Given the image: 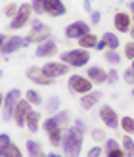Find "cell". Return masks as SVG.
I'll return each instance as SVG.
<instances>
[{
    "label": "cell",
    "instance_id": "obj_25",
    "mask_svg": "<svg viewBox=\"0 0 134 157\" xmlns=\"http://www.w3.org/2000/svg\"><path fill=\"white\" fill-rule=\"evenodd\" d=\"M27 151L31 157H40L42 151H40V144L35 142V140H27Z\"/></svg>",
    "mask_w": 134,
    "mask_h": 157
},
{
    "label": "cell",
    "instance_id": "obj_36",
    "mask_svg": "<svg viewBox=\"0 0 134 157\" xmlns=\"http://www.w3.org/2000/svg\"><path fill=\"white\" fill-rule=\"evenodd\" d=\"M105 157H124V151H123V147H117V150L105 151Z\"/></svg>",
    "mask_w": 134,
    "mask_h": 157
},
{
    "label": "cell",
    "instance_id": "obj_21",
    "mask_svg": "<svg viewBox=\"0 0 134 157\" xmlns=\"http://www.w3.org/2000/svg\"><path fill=\"white\" fill-rule=\"evenodd\" d=\"M38 123H40V113L31 109V113L27 115V121H25V127L29 128V132H36L38 130Z\"/></svg>",
    "mask_w": 134,
    "mask_h": 157
},
{
    "label": "cell",
    "instance_id": "obj_33",
    "mask_svg": "<svg viewBox=\"0 0 134 157\" xmlns=\"http://www.w3.org/2000/svg\"><path fill=\"white\" fill-rule=\"evenodd\" d=\"M124 58H127V59H134V40L132 42H128L127 46H124Z\"/></svg>",
    "mask_w": 134,
    "mask_h": 157
},
{
    "label": "cell",
    "instance_id": "obj_7",
    "mask_svg": "<svg viewBox=\"0 0 134 157\" xmlns=\"http://www.w3.org/2000/svg\"><path fill=\"white\" fill-rule=\"evenodd\" d=\"M31 13H33V4L23 2V4L19 6V13L15 15V17L12 19V23H10V29H23V27L29 23Z\"/></svg>",
    "mask_w": 134,
    "mask_h": 157
},
{
    "label": "cell",
    "instance_id": "obj_38",
    "mask_svg": "<svg viewBox=\"0 0 134 157\" xmlns=\"http://www.w3.org/2000/svg\"><path fill=\"white\" fill-rule=\"evenodd\" d=\"M100 155H101V147L100 146H92L90 151L86 153V157H100Z\"/></svg>",
    "mask_w": 134,
    "mask_h": 157
},
{
    "label": "cell",
    "instance_id": "obj_42",
    "mask_svg": "<svg viewBox=\"0 0 134 157\" xmlns=\"http://www.w3.org/2000/svg\"><path fill=\"white\" fill-rule=\"evenodd\" d=\"M6 40H8V36H6V35H0V50L4 48V44H6Z\"/></svg>",
    "mask_w": 134,
    "mask_h": 157
},
{
    "label": "cell",
    "instance_id": "obj_44",
    "mask_svg": "<svg viewBox=\"0 0 134 157\" xmlns=\"http://www.w3.org/2000/svg\"><path fill=\"white\" fill-rule=\"evenodd\" d=\"M96 48H98V50H105V44H104V42L100 40V42H98V46H96Z\"/></svg>",
    "mask_w": 134,
    "mask_h": 157
},
{
    "label": "cell",
    "instance_id": "obj_15",
    "mask_svg": "<svg viewBox=\"0 0 134 157\" xmlns=\"http://www.w3.org/2000/svg\"><path fill=\"white\" fill-rule=\"evenodd\" d=\"M86 77L92 81V84H104V82H107V71L101 69L100 65H92L88 71H86Z\"/></svg>",
    "mask_w": 134,
    "mask_h": 157
},
{
    "label": "cell",
    "instance_id": "obj_48",
    "mask_svg": "<svg viewBox=\"0 0 134 157\" xmlns=\"http://www.w3.org/2000/svg\"><path fill=\"white\" fill-rule=\"evenodd\" d=\"M48 157H59V155H56V153H48Z\"/></svg>",
    "mask_w": 134,
    "mask_h": 157
},
{
    "label": "cell",
    "instance_id": "obj_27",
    "mask_svg": "<svg viewBox=\"0 0 134 157\" xmlns=\"http://www.w3.org/2000/svg\"><path fill=\"white\" fill-rule=\"evenodd\" d=\"M10 144H12L10 136H8V134H0V157H4V155H6V151H8V147H10Z\"/></svg>",
    "mask_w": 134,
    "mask_h": 157
},
{
    "label": "cell",
    "instance_id": "obj_53",
    "mask_svg": "<svg viewBox=\"0 0 134 157\" xmlns=\"http://www.w3.org/2000/svg\"><path fill=\"white\" fill-rule=\"evenodd\" d=\"M0 78H2V71H0Z\"/></svg>",
    "mask_w": 134,
    "mask_h": 157
},
{
    "label": "cell",
    "instance_id": "obj_40",
    "mask_svg": "<svg viewBox=\"0 0 134 157\" xmlns=\"http://www.w3.org/2000/svg\"><path fill=\"white\" fill-rule=\"evenodd\" d=\"M100 19H101L100 12H92V15H90V21L94 23V25H98V23H100Z\"/></svg>",
    "mask_w": 134,
    "mask_h": 157
},
{
    "label": "cell",
    "instance_id": "obj_29",
    "mask_svg": "<svg viewBox=\"0 0 134 157\" xmlns=\"http://www.w3.org/2000/svg\"><path fill=\"white\" fill-rule=\"evenodd\" d=\"M123 81L127 84H130V86H134V69L132 67H128V69L123 71Z\"/></svg>",
    "mask_w": 134,
    "mask_h": 157
},
{
    "label": "cell",
    "instance_id": "obj_45",
    "mask_svg": "<svg viewBox=\"0 0 134 157\" xmlns=\"http://www.w3.org/2000/svg\"><path fill=\"white\" fill-rule=\"evenodd\" d=\"M4 98L6 96H2V92H0V109H2V105H4Z\"/></svg>",
    "mask_w": 134,
    "mask_h": 157
},
{
    "label": "cell",
    "instance_id": "obj_50",
    "mask_svg": "<svg viewBox=\"0 0 134 157\" xmlns=\"http://www.w3.org/2000/svg\"><path fill=\"white\" fill-rule=\"evenodd\" d=\"M40 157H48V155H44V153H42V155H40Z\"/></svg>",
    "mask_w": 134,
    "mask_h": 157
},
{
    "label": "cell",
    "instance_id": "obj_2",
    "mask_svg": "<svg viewBox=\"0 0 134 157\" xmlns=\"http://www.w3.org/2000/svg\"><path fill=\"white\" fill-rule=\"evenodd\" d=\"M61 61L67 65H73V67H82L90 61V54L88 50L84 48H75V50H67L61 54Z\"/></svg>",
    "mask_w": 134,
    "mask_h": 157
},
{
    "label": "cell",
    "instance_id": "obj_37",
    "mask_svg": "<svg viewBox=\"0 0 134 157\" xmlns=\"http://www.w3.org/2000/svg\"><path fill=\"white\" fill-rule=\"evenodd\" d=\"M67 117H69V113H67V111H59L56 117H54V119H56L59 124H65V123H67Z\"/></svg>",
    "mask_w": 134,
    "mask_h": 157
},
{
    "label": "cell",
    "instance_id": "obj_26",
    "mask_svg": "<svg viewBox=\"0 0 134 157\" xmlns=\"http://www.w3.org/2000/svg\"><path fill=\"white\" fill-rule=\"evenodd\" d=\"M104 58H105L107 63H111V65L121 63V56L117 54V50H105V52H104Z\"/></svg>",
    "mask_w": 134,
    "mask_h": 157
},
{
    "label": "cell",
    "instance_id": "obj_11",
    "mask_svg": "<svg viewBox=\"0 0 134 157\" xmlns=\"http://www.w3.org/2000/svg\"><path fill=\"white\" fill-rule=\"evenodd\" d=\"M42 71L50 78H58V77H63L69 71V65L63 63V61H48V63L42 67Z\"/></svg>",
    "mask_w": 134,
    "mask_h": 157
},
{
    "label": "cell",
    "instance_id": "obj_23",
    "mask_svg": "<svg viewBox=\"0 0 134 157\" xmlns=\"http://www.w3.org/2000/svg\"><path fill=\"white\" fill-rule=\"evenodd\" d=\"M119 124H121L123 132H127V134H130V136L134 134V117H121Z\"/></svg>",
    "mask_w": 134,
    "mask_h": 157
},
{
    "label": "cell",
    "instance_id": "obj_24",
    "mask_svg": "<svg viewBox=\"0 0 134 157\" xmlns=\"http://www.w3.org/2000/svg\"><path fill=\"white\" fill-rule=\"evenodd\" d=\"M25 100L29 101L31 105H40V104H42V96H40L36 90H27V92H25Z\"/></svg>",
    "mask_w": 134,
    "mask_h": 157
},
{
    "label": "cell",
    "instance_id": "obj_31",
    "mask_svg": "<svg viewBox=\"0 0 134 157\" xmlns=\"http://www.w3.org/2000/svg\"><path fill=\"white\" fill-rule=\"evenodd\" d=\"M92 140H94V142H105V132L104 130H101V128H94L92 130Z\"/></svg>",
    "mask_w": 134,
    "mask_h": 157
},
{
    "label": "cell",
    "instance_id": "obj_17",
    "mask_svg": "<svg viewBox=\"0 0 134 157\" xmlns=\"http://www.w3.org/2000/svg\"><path fill=\"white\" fill-rule=\"evenodd\" d=\"M100 100H101V92H98V90H92V92L84 94V96L81 98V107L84 109V111H88V109H92V107L96 105Z\"/></svg>",
    "mask_w": 134,
    "mask_h": 157
},
{
    "label": "cell",
    "instance_id": "obj_35",
    "mask_svg": "<svg viewBox=\"0 0 134 157\" xmlns=\"http://www.w3.org/2000/svg\"><path fill=\"white\" fill-rule=\"evenodd\" d=\"M117 147H121V146H119V142H117V140H113V138H109V140H105V151H111V150H117Z\"/></svg>",
    "mask_w": 134,
    "mask_h": 157
},
{
    "label": "cell",
    "instance_id": "obj_6",
    "mask_svg": "<svg viewBox=\"0 0 134 157\" xmlns=\"http://www.w3.org/2000/svg\"><path fill=\"white\" fill-rule=\"evenodd\" d=\"M19 96H21L19 88H13V90H10V92L6 94V98H4V105H2L4 121L13 119V111H15V105H17V101H19Z\"/></svg>",
    "mask_w": 134,
    "mask_h": 157
},
{
    "label": "cell",
    "instance_id": "obj_18",
    "mask_svg": "<svg viewBox=\"0 0 134 157\" xmlns=\"http://www.w3.org/2000/svg\"><path fill=\"white\" fill-rule=\"evenodd\" d=\"M21 46H25V38H21V36H8V40L4 44V48L0 50V54H13L15 50H19Z\"/></svg>",
    "mask_w": 134,
    "mask_h": 157
},
{
    "label": "cell",
    "instance_id": "obj_49",
    "mask_svg": "<svg viewBox=\"0 0 134 157\" xmlns=\"http://www.w3.org/2000/svg\"><path fill=\"white\" fill-rule=\"evenodd\" d=\"M130 67H132V69H134V59H132V65H130Z\"/></svg>",
    "mask_w": 134,
    "mask_h": 157
},
{
    "label": "cell",
    "instance_id": "obj_19",
    "mask_svg": "<svg viewBox=\"0 0 134 157\" xmlns=\"http://www.w3.org/2000/svg\"><path fill=\"white\" fill-rule=\"evenodd\" d=\"M98 42H100V38H98L96 35L88 33V35H84V36H81V38H78V48L90 50V48H96V46H98Z\"/></svg>",
    "mask_w": 134,
    "mask_h": 157
},
{
    "label": "cell",
    "instance_id": "obj_20",
    "mask_svg": "<svg viewBox=\"0 0 134 157\" xmlns=\"http://www.w3.org/2000/svg\"><path fill=\"white\" fill-rule=\"evenodd\" d=\"M100 40L105 44V50H117L119 48V36L115 33H104Z\"/></svg>",
    "mask_w": 134,
    "mask_h": 157
},
{
    "label": "cell",
    "instance_id": "obj_1",
    "mask_svg": "<svg viewBox=\"0 0 134 157\" xmlns=\"http://www.w3.org/2000/svg\"><path fill=\"white\" fill-rule=\"evenodd\" d=\"M82 140H84L82 130L73 124L63 136V155L65 157H78L81 150H82Z\"/></svg>",
    "mask_w": 134,
    "mask_h": 157
},
{
    "label": "cell",
    "instance_id": "obj_41",
    "mask_svg": "<svg viewBox=\"0 0 134 157\" xmlns=\"http://www.w3.org/2000/svg\"><path fill=\"white\" fill-rule=\"evenodd\" d=\"M84 10L86 12H92V0H84Z\"/></svg>",
    "mask_w": 134,
    "mask_h": 157
},
{
    "label": "cell",
    "instance_id": "obj_51",
    "mask_svg": "<svg viewBox=\"0 0 134 157\" xmlns=\"http://www.w3.org/2000/svg\"><path fill=\"white\" fill-rule=\"evenodd\" d=\"M132 23H134V13H132Z\"/></svg>",
    "mask_w": 134,
    "mask_h": 157
},
{
    "label": "cell",
    "instance_id": "obj_43",
    "mask_svg": "<svg viewBox=\"0 0 134 157\" xmlns=\"http://www.w3.org/2000/svg\"><path fill=\"white\" fill-rule=\"evenodd\" d=\"M75 127H77V128H81V130H84V123L77 119V121H75Z\"/></svg>",
    "mask_w": 134,
    "mask_h": 157
},
{
    "label": "cell",
    "instance_id": "obj_5",
    "mask_svg": "<svg viewBox=\"0 0 134 157\" xmlns=\"http://www.w3.org/2000/svg\"><path fill=\"white\" fill-rule=\"evenodd\" d=\"M69 88H71V92H75V94H81V96H84V94L92 92L94 84H92V81H90L88 77L71 75V77H69Z\"/></svg>",
    "mask_w": 134,
    "mask_h": 157
},
{
    "label": "cell",
    "instance_id": "obj_34",
    "mask_svg": "<svg viewBox=\"0 0 134 157\" xmlns=\"http://www.w3.org/2000/svg\"><path fill=\"white\" fill-rule=\"evenodd\" d=\"M117 81H119V73H117L115 69H109L107 71V82L109 84H117Z\"/></svg>",
    "mask_w": 134,
    "mask_h": 157
},
{
    "label": "cell",
    "instance_id": "obj_13",
    "mask_svg": "<svg viewBox=\"0 0 134 157\" xmlns=\"http://www.w3.org/2000/svg\"><path fill=\"white\" fill-rule=\"evenodd\" d=\"M42 8H44V13L52 15V17H59V15H65V4L61 0H42Z\"/></svg>",
    "mask_w": 134,
    "mask_h": 157
},
{
    "label": "cell",
    "instance_id": "obj_4",
    "mask_svg": "<svg viewBox=\"0 0 134 157\" xmlns=\"http://www.w3.org/2000/svg\"><path fill=\"white\" fill-rule=\"evenodd\" d=\"M52 33V29L48 25H42L38 19L33 21V29H31V33L29 36L25 38V44H31V42H44V40H48V36Z\"/></svg>",
    "mask_w": 134,
    "mask_h": 157
},
{
    "label": "cell",
    "instance_id": "obj_39",
    "mask_svg": "<svg viewBox=\"0 0 134 157\" xmlns=\"http://www.w3.org/2000/svg\"><path fill=\"white\" fill-rule=\"evenodd\" d=\"M33 12H36V13H44L42 0H33Z\"/></svg>",
    "mask_w": 134,
    "mask_h": 157
},
{
    "label": "cell",
    "instance_id": "obj_12",
    "mask_svg": "<svg viewBox=\"0 0 134 157\" xmlns=\"http://www.w3.org/2000/svg\"><path fill=\"white\" fill-rule=\"evenodd\" d=\"M31 113V104L27 100H19L17 105H15V111H13V121L17 127H25V121H27V115Z\"/></svg>",
    "mask_w": 134,
    "mask_h": 157
},
{
    "label": "cell",
    "instance_id": "obj_9",
    "mask_svg": "<svg viewBox=\"0 0 134 157\" xmlns=\"http://www.w3.org/2000/svg\"><path fill=\"white\" fill-rule=\"evenodd\" d=\"M100 119L109 128H117V127H119V121H121L119 115H117V111L111 105H101L100 107Z\"/></svg>",
    "mask_w": 134,
    "mask_h": 157
},
{
    "label": "cell",
    "instance_id": "obj_22",
    "mask_svg": "<svg viewBox=\"0 0 134 157\" xmlns=\"http://www.w3.org/2000/svg\"><path fill=\"white\" fill-rule=\"evenodd\" d=\"M121 147H123V151H124V157H134V140H132L130 134H124L123 136Z\"/></svg>",
    "mask_w": 134,
    "mask_h": 157
},
{
    "label": "cell",
    "instance_id": "obj_32",
    "mask_svg": "<svg viewBox=\"0 0 134 157\" xmlns=\"http://www.w3.org/2000/svg\"><path fill=\"white\" fill-rule=\"evenodd\" d=\"M58 107H59V98H58V96H52V98L48 100V105H46V109L52 113V111H56Z\"/></svg>",
    "mask_w": 134,
    "mask_h": 157
},
{
    "label": "cell",
    "instance_id": "obj_52",
    "mask_svg": "<svg viewBox=\"0 0 134 157\" xmlns=\"http://www.w3.org/2000/svg\"><path fill=\"white\" fill-rule=\"evenodd\" d=\"M132 98H134V88H132Z\"/></svg>",
    "mask_w": 134,
    "mask_h": 157
},
{
    "label": "cell",
    "instance_id": "obj_3",
    "mask_svg": "<svg viewBox=\"0 0 134 157\" xmlns=\"http://www.w3.org/2000/svg\"><path fill=\"white\" fill-rule=\"evenodd\" d=\"M42 128L46 132V136H48L50 144L52 146H59L61 142H63V132H61V124L54 119V117H48V119L44 121Z\"/></svg>",
    "mask_w": 134,
    "mask_h": 157
},
{
    "label": "cell",
    "instance_id": "obj_10",
    "mask_svg": "<svg viewBox=\"0 0 134 157\" xmlns=\"http://www.w3.org/2000/svg\"><path fill=\"white\" fill-rule=\"evenodd\" d=\"M27 78L29 81H33L35 84H40V86H50L52 82H54V78H50L48 75H46L44 71H42V67H29L27 69Z\"/></svg>",
    "mask_w": 134,
    "mask_h": 157
},
{
    "label": "cell",
    "instance_id": "obj_14",
    "mask_svg": "<svg viewBox=\"0 0 134 157\" xmlns=\"http://www.w3.org/2000/svg\"><path fill=\"white\" fill-rule=\"evenodd\" d=\"M113 25L119 33H130L132 29V17L127 12H117L115 17H113Z\"/></svg>",
    "mask_w": 134,
    "mask_h": 157
},
{
    "label": "cell",
    "instance_id": "obj_16",
    "mask_svg": "<svg viewBox=\"0 0 134 157\" xmlns=\"http://www.w3.org/2000/svg\"><path fill=\"white\" fill-rule=\"evenodd\" d=\"M56 52H58V44H56V40H44V42H40V46L36 48V58H50V56H56Z\"/></svg>",
    "mask_w": 134,
    "mask_h": 157
},
{
    "label": "cell",
    "instance_id": "obj_28",
    "mask_svg": "<svg viewBox=\"0 0 134 157\" xmlns=\"http://www.w3.org/2000/svg\"><path fill=\"white\" fill-rule=\"evenodd\" d=\"M19 13V6L17 4H6V8H4V15L6 17H15V15Z\"/></svg>",
    "mask_w": 134,
    "mask_h": 157
},
{
    "label": "cell",
    "instance_id": "obj_46",
    "mask_svg": "<svg viewBox=\"0 0 134 157\" xmlns=\"http://www.w3.org/2000/svg\"><path fill=\"white\" fill-rule=\"evenodd\" d=\"M130 36H132V40H134V25H132V29H130Z\"/></svg>",
    "mask_w": 134,
    "mask_h": 157
},
{
    "label": "cell",
    "instance_id": "obj_30",
    "mask_svg": "<svg viewBox=\"0 0 134 157\" xmlns=\"http://www.w3.org/2000/svg\"><path fill=\"white\" fill-rule=\"evenodd\" d=\"M4 157H23V153H21V150L15 144H10V147H8V151H6Z\"/></svg>",
    "mask_w": 134,
    "mask_h": 157
},
{
    "label": "cell",
    "instance_id": "obj_47",
    "mask_svg": "<svg viewBox=\"0 0 134 157\" xmlns=\"http://www.w3.org/2000/svg\"><path fill=\"white\" fill-rule=\"evenodd\" d=\"M128 8H130V10H132V13H134V2H130V4H128Z\"/></svg>",
    "mask_w": 134,
    "mask_h": 157
},
{
    "label": "cell",
    "instance_id": "obj_8",
    "mask_svg": "<svg viewBox=\"0 0 134 157\" xmlns=\"http://www.w3.org/2000/svg\"><path fill=\"white\" fill-rule=\"evenodd\" d=\"M88 33H90V25H88L86 21H82V19L73 21L71 25H67V27H65V36H67V38H71V40H78L81 36L88 35Z\"/></svg>",
    "mask_w": 134,
    "mask_h": 157
}]
</instances>
